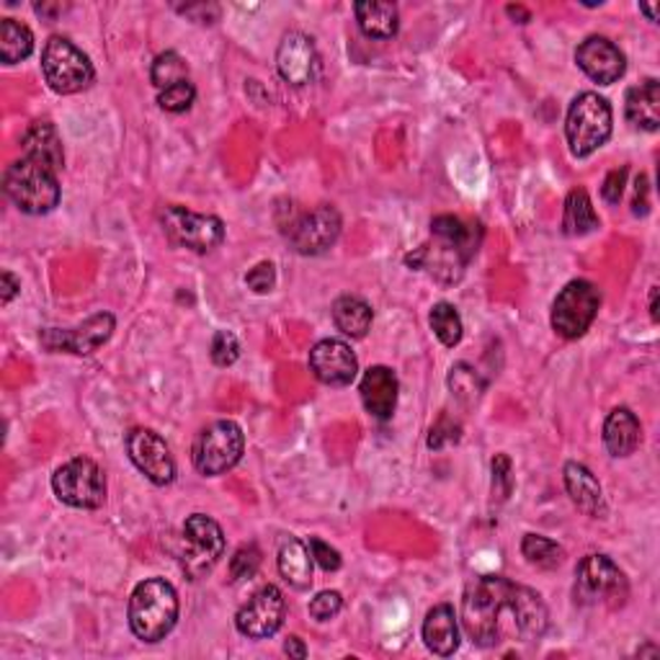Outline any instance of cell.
I'll list each match as a JSON object with an SVG mask.
<instances>
[{
  "mask_svg": "<svg viewBox=\"0 0 660 660\" xmlns=\"http://www.w3.org/2000/svg\"><path fill=\"white\" fill-rule=\"evenodd\" d=\"M340 609H344V598H340L338 591H321L310 602V617L315 621H331L333 617H338Z\"/></svg>",
  "mask_w": 660,
  "mask_h": 660,
  "instance_id": "74e56055",
  "label": "cell"
},
{
  "mask_svg": "<svg viewBox=\"0 0 660 660\" xmlns=\"http://www.w3.org/2000/svg\"><path fill=\"white\" fill-rule=\"evenodd\" d=\"M459 442V426L450 415H442L429 436V450H444V446Z\"/></svg>",
  "mask_w": 660,
  "mask_h": 660,
  "instance_id": "60d3db41",
  "label": "cell"
},
{
  "mask_svg": "<svg viewBox=\"0 0 660 660\" xmlns=\"http://www.w3.org/2000/svg\"><path fill=\"white\" fill-rule=\"evenodd\" d=\"M423 642L434 656L450 658L459 648V621L450 604H439L423 619Z\"/></svg>",
  "mask_w": 660,
  "mask_h": 660,
  "instance_id": "7402d4cb",
  "label": "cell"
},
{
  "mask_svg": "<svg viewBox=\"0 0 660 660\" xmlns=\"http://www.w3.org/2000/svg\"><path fill=\"white\" fill-rule=\"evenodd\" d=\"M598 307H602V294L596 286L586 279H575L552 302L550 323L558 336L575 340L594 325Z\"/></svg>",
  "mask_w": 660,
  "mask_h": 660,
  "instance_id": "7c38bea8",
  "label": "cell"
},
{
  "mask_svg": "<svg viewBox=\"0 0 660 660\" xmlns=\"http://www.w3.org/2000/svg\"><path fill=\"white\" fill-rule=\"evenodd\" d=\"M614 129L612 106L604 96L586 90L571 104L565 117V138L573 158H588L606 145Z\"/></svg>",
  "mask_w": 660,
  "mask_h": 660,
  "instance_id": "5b68a950",
  "label": "cell"
},
{
  "mask_svg": "<svg viewBox=\"0 0 660 660\" xmlns=\"http://www.w3.org/2000/svg\"><path fill=\"white\" fill-rule=\"evenodd\" d=\"M331 313L336 328L348 338H364L371 328V321H375V313H371L369 302H364L361 297H354V294H344V297L333 302Z\"/></svg>",
  "mask_w": 660,
  "mask_h": 660,
  "instance_id": "83f0119b",
  "label": "cell"
},
{
  "mask_svg": "<svg viewBox=\"0 0 660 660\" xmlns=\"http://www.w3.org/2000/svg\"><path fill=\"white\" fill-rule=\"evenodd\" d=\"M398 377L390 367H369L364 371L359 392L361 403L367 408L369 415H375L377 421L392 419L394 408H398Z\"/></svg>",
  "mask_w": 660,
  "mask_h": 660,
  "instance_id": "ffe728a7",
  "label": "cell"
},
{
  "mask_svg": "<svg viewBox=\"0 0 660 660\" xmlns=\"http://www.w3.org/2000/svg\"><path fill=\"white\" fill-rule=\"evenodd\" d=\"M277 565L282 578L290 583L292 588L307 591L313 586V555H310V548L305 542L290 537V540L282 544V550H279Z\"/></svg>",
  "mask_w": 660,
  "mask_h": 660,
  "instance_id": "4316f807",
  "label": "cell"
},
{
  "mask_svg": "<svg viewBox=\"0 0 660 660\" xmlns=\"http://www.w3.org/2000/svg\"><path fill=\"white\" fill-rule=\"evenodd\" d=\"M521 555L527 558L529 565L540 567V571H555L563 565L565 550L558 542L548 540L542 534H527L521 540Z\"/></svg>",
  "mask_w": 660,
  "mask_h": 660,
  "instance_id": "4dcf8cb0",
  "label": "cell"
},
{
  "mask_svg": "<svg viewBox=\"0 0 660 660\" xmlns=\"http://www.w3.org/2000/svg\"><path fill=\"white\" fill-rule=\"evenodd\" d=\"M34 52V34L17 19L0 21V59L6 65H19Z\"/></svg>",
  "mask_w": 660,
  "mask_h": 660,
  "instance_id": "f546056e",
  "label": "cell"
},
{
  "mask_svg": "<svg viewBox=\"0 0 660 660\" xmlns=\"http://www.w3.org/2000/svg\"><path fill=\"white\" fill-rule=\"evenodd\" d=\"M629 583L619 565L606 555H586L575 567V598L586 606L617 609L627 602Z\"/></svg>",
  "mask_w": 660,
  "mask_h": 660,
  "instance_id": "52a82bcc",
  "label": "cell"
},
{
  "mask_svg": "<svg viewBox=\"0 0 660 660\" xmlns=\"http://www.w3.org/2000/svg\"><path fill=\"white\" fill-rule=\"evenodd\" d=\"M632 212L637 217L648 215V178L637 176L635 184V199H632Z\"/></svg>",
  "mask_w": 660,
  "mask_h": 660,
  "instance_id": "f6af8a7d",
  "label": "cell"
},
{
  "mask_svg": "<svg viewBox=\"0 0 660 660\" xmlns=\"http://www.w3.org/2000/svg\"><path fill=\"white\" fill-rule=\"evenodd\" d=\"M640 11H642L645 17H648L650 21H658V9H656V6H640Z\"/></svg>",
  "mask_w": 660,
  "mask_h": 660,
  "instance_id": "c3c4849f",
  "label": "cell"
},
{
  "mask_svg": "<svg viewBox=\"0 0 660 660\" xmlns=\"http://www.w3.org/2000/svg\"><path fill=\"white\" fill-rule=\"evenodd\" d=\"M307 548H310V555H313V563L321 565L323 571H328V573L338 571V567H340V552L338 550H333L331 544L317 540V537H310Z\"/></svg>",
  "mask_w": 660,
  "mask_h": 660,
  "instance_id": "b9f144b4",
  "label": "cell"
},
{
  "mask_svg": "<svg viewBox=\"0 0 660 660\" xmlns=\"http://www.w3.org/2000/svg\"><path fill=\"white\" fill-rule=\"evenodd\" d=\"M150 80H153V86L158 90H165V88L176 86V83L188 80L186 59L173 50L161 52V55L155 57L153 67H150Z\"/></svg>",
  "mask_w": 660,
  "mask_h": 660,
  "instance_id": "d6a6232c",
  "label": "cell"
},
{
  "mask_svg": "<svg viewBox=\"0 0 660 660\" xmlns=\"http://www.w3.org/2000/svg\"><path fill=\"white\" fill-rule=\"evenodd\" d=\"M209 354H212V361H215L217 367H232V364L240 359L238 338H235L230 331H217L215 338H212Z\"/></svg>",
  "mask_w": 660,
  "mask_h": 660,
  "instance_id": "8d00e7d4",
  "label": "cell"
},
{
  "mask_svg": "<svg viewBox=\"0 0 660 660\" xmlns=\"http://www.w3.org/2000/svg\"><path fill=\"white\" fill-rule=\"evenodd\" d=\"M21 292V282L11 271H3L0 274V305H11V300Z\"/></svg>",
  "mask_w": 660,
  "mask_h": 660,
  "instance_id": "ee69618b",
  "label": "cell"
},
{
  "mask_svg": "<svg viewBox=\"0 0 660 660\" xmlns=\"http://www.w3.org/2000/svg\"><path fill=\"white\" fill-rule=\"evenodd\" d=\"M113 328H117V321H113L111 313H96L86 323L75 325V328H44L40 333V340L52 354L65 351L75 356H90L104 344H109Z\"/></svg>",
  "mask_w": 660,
  "mask_h": 660,
  "instance_id": "4fadbf2b",
  "label": "cell"
},
{
  "mask_svg": "<svg viewBox=\"0 0 660 660\" xmlns=\"http://www.w3.org/2000/svg\"><path fill=\"white\" fill-rule=\"evenodd\" d=\"M127 454L132 465L140 469L153 485H171L176 477V462L161 434L153 429H132L125 439Z\"/></svg>",
  "mask_w": 660,
  "mask_h": 660,
  "instance_id": "9a60e30c",
  "label": "cell"
},
{
  "mask_svg": "<svg viewBox=\"0 0 660 660\" xmlns=\"http://www.w3.org/2000/svg\"><path fill=\"white\" fill-rule=\"evenodd\" d=\"M493 469V488L500 498H508L513 490V475H511V459L506 457V454H496L490 462Z\"/></svg>",
  "mask_w": 660,
  "mask_h": 660,
  "instance_id": "ab89813d",
  "label": "cell"
},
{
  "mask_svg": "<svg viewBox=\"0 0 660 660\" xmlns=\"http://www.w3.org/2000/svg\"><path fill=\"white\" fill-rule=\"evenodd\" d=\"M194 98H196L194 83L184 80V83H176V86L161 90V94H158V104H161V109L169 113H184L192 109Z\"/></svg>",
  "mask_w": 660,
  "mask_h": 660,
  "instance_id": "e575fe53",
  "label": "cell"
},
{
  "mask_svg": "<svg viewBox=\"0 0 660 660\" xmlns=\"http://www.w3.org/2000/svg\"><path fill=\"white\" fill-rule=\"evenodd\" d=\"M429 323L431 331L436 333V338L442 340L446 348H454L462 340V336H465V325H462L457 307L450 305V302H436L429 315Z\"/></svg>",
  "mask_w": 660,
  "mask_h": 660,
  "instance_id": "1f68e13d",
  "label": "cell"
},
{
  "mask_svg": "<svg viewBox=\"0 0 660 660\" xmlns=\"http://www.w3.org/2000/svg\"><path fill=\"white\" fill-rule=\"evenodd\" d=\"M356 11V21H359V29L364 36L369 40H392L400 29V13L394 3H382V0H361V3L354 6Z\"/></svg>",
  "mask_w": 660,
  "mask_h": 660,
  "instance_id": "484cf974",
  "label": "cell"
},
{
  "mask_svg": "<svg viewBox=\"0 0 660 660\" xmlns=\"http://www.w3.org/2000/svg\"><path fill=\"white\" fill-rule=\"evenodd\" d=\"M42 73L47 86L55 94L71 96L86 90L96 78L94 65H90L88 55H83V50L75 47L65 36H52L42 50Z\"/></svg>",
  "mask_w": 660,
  "mask_h": 660,
  "instance_id": "ba28073f",
  "label": "cell"
},
{
  "mask_svg": "<svg viewBox=\"0 0 660 660\" xmlns=\"http://www.w3.org/2000/svg\"><path fill=\"white\" fill-rule=\"evenodd\" d=\"M642 439V426L629 408H614L604 421V444L612 457H629Z\"/></svg>",
  "mask_w": 660,
  "mask_h": 660,
  "instance_id": "cb8c5ba5",
  "label": "cell"
},
{
  "mask_svg": "<svg viewBox=\"0 0 660 660\" xmlns=\"http://www.w3.org/2000/svg\"><path fill=\"white\" fill-rule=\"evenodd\" d=\"M6 196L17 204L24 215H50L59 204V178L57 171L32 158H21L11 163L3 176Z\"/></svg>",
  "mask_w": 660,
  "mask_h": 660,
  "instance_id": "277c9868",
  "label": "cell"
},
{
  "mask_svg": "<svg viewBox=\"0 0 660 660\" xmlns=\"http://www.w3.org/2000/svg\"><path fill=\"white\" fill-rule=\"evenodd\" d=\"M178 594L169 581L148 578L134 586L129 598V629L142 642H161L178 621Z\"/></svg>",
  "mask_w": 660,
  "mask_h": 660,
  "instance_id": "3957f363",
  "label": "cell"
},
{
  "mask_svg": "<svg viewBox=\"0 0 660 660\" xmlns=\"http://www.w3.org/2000/svg\"><path fill=\"white\" fill-rule=\"evenodd\" d=\"M184 548H181V567L192 581H199L204 573L219 563L225 555V534L215 519L207 513H192L184 521Z\"/></svg>",
  "mask_w": 660,
  "mask_h": 660,
  "instance_id": "30bf717a",
  "label": "cell"
},
{
  "mask_svg": "<svg viewBox=\"0 0 660 660\" xmlns=\"http://www.w3.org/2000/svg\"><path fill=\"white\" fill-rule=\"evenodd\" d=\"M450 387H452V392L462 400V403H473L477 394L485 390V382L473 367H467V364H457V367H452V371H450Z\"/></svg>",
  "mask_w": 660,
  "mask_h": 660,
  "instance_id": "836d02e7",
  "label": "cell"
},
{
  "mask_svg": "<svg viewBox=\"0 0 660 660\" xmlns=\"http://www.w3.org/2000/svg\"><path fill=\"white\" fill-rule=\"evenodd\" d=\"M434 248L421 246L413 256H408V267L429 269L442 282H457L469 258L480 246L483 227L477 223H462L459 217L442 215L431 223Z\"/></svg>",
  "mask_w": 660,
  "mask_h": 660,
  "instance_id": "7a4b0ae2",
  "label": "cell"
},
{
  "mask_svg": "<svg viewBox=\"0 0 660 660\" xmlns=\"http://www.w3.org/2000/svg\"><path fill=\"white\" fill-rule=\"evenodd\" d=\"M462 629L480 648L506 640L534 642L548 632L550 612L537 591L500 575H483L462 596Z\"/></svg>",
  "mask_w": 660,
  "mask_h": 660,
  "instance_id": "6da1fadb",
  "label": "cell"
},
{
  "mask_svg": "<svg viewBox=\"0 0 660 660\" xmlns=\"http://www.w3.org/2000/svg\"><path fill=\"white\" fill-rule=\"evenodd\" d=\"M246 284L248 290H253L256 294H269L277 286V269L271 261H261L258 267H253L246 274Z\"/></svg>",
  "mask_w": 660,
  "mask_h": 660,
  "instance_id": "f35d334b",
  "label": "cell"
},
{
  "mask_svg": "<svg viewBox=\"0 0 660 660\" xmlns=\"http://www.w3.org/2000/svg\"><path fill=\"white\" fill-rule=\"evenodd\" d=\"M246 452V434L235 421H215L202 429L194 439L192 462L196 473L217 477L225 475L242 459Z\"/></svg>",
  "mask_w": 660,
  "mask_h": 660,
  "instance_id": "8992f818",
  "label": "cell"
},
{
  "mask_svg": "<svg viewBox=\"0 0 660 660\" xmlns=\"http://www.w3.org/2000/svg\"><path fill=\"white\" fill-rule=\"evenodd\" d=\"M340 215L331 204H321L307 215L294 219L286 230V240L300 256H321L336 246L340 235Z\"/></svg>",
  "mask_w": 660,
  "mask_h": 660,
  "instance_id": "2e32d148",
  "label": "cell"
},
{
  "mask_svg": "<svg viewBox=\"0 0 660 660\" xmlns=\"http://www.w3.org/2000/svg\"><path fill=\"white\" fill-rule=\"evenodd\" d=\"M286 617V598L277 586L258 588L246 604L240 606L235 614V627L242 637L250 640H267V637L277 635L284 625Z\"/></svg>",
  "mask_w": 660,
  "mask_h": 660,
  "instance_id": "5bb4252c",
  "label": "cell"
},
{
  "mask_svg": "<svg viewBox=\"0 0 660 660\" xmlns=\"http://www.w3.org/2000/svg\"><path fill=\"white\" fill-rule=\"evenodd\" d=\"M310 369L313 375L328 387H346L356 379L359 359L346 340L323 338L310 348Z\"/></svg>",
  "mask_w": 660,
  "mask_h": 660,
  "instance_id": "e0dca14e",
  "label": "cell"
},
{
  "mask_svg": "<svg viewBox=\"0 0 660 660\" xmlns=\"http://www.w3.org/2000/svg\"><path fill=\"white\" fill-rule=\"evenodd\" d=\"M261 567V550L256 544H242V548L230 558V581H250Z\"/></svg>",
  "mask_w": 660,
  "mask_h": 660,
  "instance_id": "d590c367",
  "label": "cell"
},
{
  "mask_svg": "<svg viewBox=\"0 0 660 660\" xmlns=\"http://www.w3.org/2000/svg\"><path fill=\"white\" fill-rule=\"evenodd\" d=\"M598 223L594 202L586 188H573L565 199V215H563V232L571 235V238H581V235L594 232Z\"/></svg>",
  "mask_w": 660,
  "mask_h": 660,
  "instance_id": "f1b7e54d",
  "label": "cell"
},
{
  "mask_svg": "<svg viewBox=\"0 0 660 660\" xmlns=\"http://www.w3.org/2000/svg\"><path fill=\"white\" fill-rule=\"evenodd\" d=\"M650 317H652V323L660 321L658 317V286H652L650 290Z\"/></svg>",
  "mask_w": 660,
  "mask_h": 660,
  "instance_id": "7dc6e473",
  "label": "cell"
},
{
  "mask_svg": "<svg viewBox=\"0 0 660 660\" xmlns=\"http://www.w3.org/2000/svg\"><path fill=\"white\" fill-rule=\"evenodd\" d=\"M277 71L294 88L313 83L317 71H321L315 42L302 32L284 34L277 50Z\"/></svg>",
  "mask_w": 660,
  "mask_h": 660,
  "instance_id": "ac0fdd59",
  "label": "cell"
},
{
  "mask_svg": "<svg viewBox=\"0 0 660 660\" xmlns=\"http://www.w3.org/2000/svg\"><path fill=\"white\" fill-rule=\"evenodd\" d=\"M625 186H627V169H614L609 176L604 178L602 196L609 204H619L621 194H625Z\"/></svg>",
  "mask_w": 660,
  "mask_h": 660,
  "instance_id": "7bdbcfd3",
  "label": "cell"
},
{
  "mask_svg": "<svg viewBox=\"0 0 660 660\" xmlns=\"http://www.w3.org/2000/svg\"><path fill=\"white\" fill-rule=\"evenodd\" d=\"M21 148H24V158H32V161L50 165V169H55L57 173L65 169L63 140H59L57 129L52 121H34V125L26 129L24 140H21Z\"/></svg>",
  "mask_w": 660,
  "mask_h": 660,
  "instance_id": "d4e9b609",
  "label": "cell"
},
{
  "mask_svg": "<svg viewBox=\"0 0 660 660\" xmlns=\"http://www.w3.org/2000/svg\"><path fill=\"white\" fill-rule=\"evenodd\" d=\"M563 480L567 496L578 506V511L591 516V519H606L609 506H606L602 483L596 480V475L591 473L586 465H581V462H567L563 469Z\"/></svg>",
  "mask_w": 660,
  "mask_h": 660,
  "instance_id": "44dd1931",
  "label": "cell"
},
{
  "mask_svg": "<svg viewBox=\"0 0 660 660\" xmlns=\"http://www.w3.org/2000/svg\"><path fill=\"white\" fill-rule=\"evenodd\" d=\"M575 63L598 86H612L627 71L625 52L606 36H588L586 42H581V47L575 50Z\"/></svg>",
  "mask_w": 660,
  "mask_h": 660,
  "instance_id": "d6986e66",
  "label": "cell"
},
{
  "mask_svg": "<svg viewBox=\"0 0 660 660\" xmlns=\"http://www.w3.org/2000/svg\"><path fill=\"white\" fill-rule=\"evenodd\" d=\"M165 238L176 248L194 250V253H209L223 246L225 223L215 215H199L186 207H165L161 215Z\"/></svg>",
  "mask_w": 660,
  "mask_h": 660,
  "instance_id": "8fae6325",
  "label": "cell"
},
{
  "mask_svg": "<svg viewBox=\"0 0 660 660\" xmlns=\"http://www.w3.org/2000/svg\"><path fill=\"white\" fill-rule=\"evenodd\" d=\"M625 113L632 127L656 132L660 127V83L656 78H648L640 86L629 88L625 96Z\"/></svg>",
  "mask_w": 660,
  "mask_h": 660,
  "instance_id": "603a6c76",
  "label": "cell"
},
{
  "mask_svg": "<svg viewBox=\"0 0 660 660\" xmlns=\"http://www.w3.org/2000/svg\"><path fill=\"white\" fill-rule=\"evenodd\" d=\"M284 652L290 658H307V648H305V642L300 640V637H286V642H284Z\"/></svg>",
  "mask_w": 660,
  "mask_h": 660,
  "instance_id": "bcb514c9",
  "label": "cell"
},
{
  "mask_svg": "<svg viewBox=\"0 0 660 660\" xmlns=\"http://www.w3.org/2000/svg\"><path fill=\"white\" fill-rule=\"evenodd\" d=\"M52 490L65 506L94 511V508H101L106 500V477L94 459L75 457L55 469Z\"/></svg>",
  "mask_w": 660,
  "mask_h": 660,
  "instance_id": "9c48e42d",
  "label": "cell"
}]
</instances>
